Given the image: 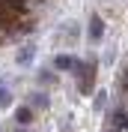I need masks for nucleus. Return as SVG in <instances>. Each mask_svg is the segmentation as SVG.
Listing matches in <instances>:
<instances>
[{"label":"nucleus","mask_w":128,"mask_h":132,"mask_svg":"<svg viewBox=\"0 0 128 132\" xmlns=\"http://www.w3.org/2000/svg\"><path fill=\"white\" fill-rule=\"evenodd\" d=\"M72 72L78 75V90L80 93H89V90H92V75H95V63H92V60H83V63L78 60Z\"/></svg>","instance_id":"1"},{"label":"nucleus","mask_w":128,"mask_h":132,"mask_svg":"<svg viewBox=\"0 0 128 132\" xmlns=\"http://www.w3.org/2000/svg\"><path fill=\"white\" fill-rule=\"evenodd\" d=\"M74 63H78L74 54H57V57H54V69H60V72H72Z\"/></svg>","instance_id":"2"},{"label":"nucleus","mask_w":128,"mask_h":132,"mask_svg":"<svg viewBox=\"0 0 128 132\" xmlns=\"http://www.w3.org/2000/svg\"><path fill=\"white\" fill-rule=\"evenodd\" d=\"M33 57H36V45L33 42H27V45H21V51H18V66H30L33 63Z\"/></svg>","instance_id":"3"},{"label":"nucleus","mask_w":128,"mask_h":132,"mask_svg":"<svg viewBox=\"0 0 128 132\" xmlns=\"http://www.w3.org/2000/svg\"><path fill=\"white\" fill-rule=\"evenodd\" d=\"M101 36H104V24H101V18H98V15H92V18H89V39L98 42Z\"/></svg>","instance_id":"4"},{"label":"nucleus","mask_w":128,"mask_h":132,"mask_svg":"<svg viewBox=\"0 0 128 132\" xmlns=\"http://www.w3.org/2000/svg\"><path fill=\"white\" fill-rule=\"evenodd\" d=\"M15 120H18V123H21V126H27V123H30V120H33V108H30V105L18 108V111H15Z\"/></svg>","instance_id":"5"},{"label":"nucleus","mask_w":128,"mask_h":132,"mask_svg":"<svg viewBox=\"0 0 128 132\" xmlns=\"http://www.w3.org/2000/svg\"><path fill=\"white\" fill-rule=\"evenodd\" d=\"M12 105V93H9V84L0 81V108H9Z\"/></svg>","instance_id":"6"},{"label":"nucleus","mask_w":128,"mask_h":132,"mask_svg":"<svg viewBox=\"0 0 128 132\" xmlns=\"http://www.w3.org/2000/svg\"><path fill=\"white\" fill-rule=\"evenodd\" d=\"M30 105L45 108V105H48V96H45V93H39V90H36V93H30Z\"/></svg>","instance_id":"7"},{"label":"nucleus","mask_w":128,"mask_h":132,"mask_svg":"<svg viewBox=\"0 0 128 132\" xmlns=\"http://www.w3.org/2000/svg\"><path fill=\"white\" fill-rule=\"evenodd\" d=\"M104 102H107V93H104V90H98V93H95V111H101V108H104Z\"/></svg>","instance_id":"8"},{"label":"nucleus","mask_w":128,"mask_h":132,"mask_svg":"<svg viewBox=\"0 0 128 132\" xmlns=\"http://www.w3.org/2000/svg\"><path fill=\"white\" fill-rule=\"evenodd\" d=\"M39 81L42 84H51V81H54V72H51V69H42V72H39Z\"/></svg>","instance_id":"9"},{"label":"nucleus","mask_w":128,"mask_h":132,"mask_svg":"<svg viewBox=\"0 0 128 132\" xmlns=\"http://www.w3.org/2000/svg\"><path fill=\"white\" fill-rule=\"evenodd\" d=\"M15 132H27V129H15Z\"/></svg>","instance_id":"10"},{"label":"nucleus","mask_w":128,"mask_h":132,"mask_svg":"<svg viewBox=\"0 0 128 132\" xmlns=\"http://www.w3.org/2000/svg\"><path fill=\"white\" fill-rule=\"evenodd\" d=\"M33 3H36V0H33Z\"/></svg>","instance_id":"11"}]
</instances>
